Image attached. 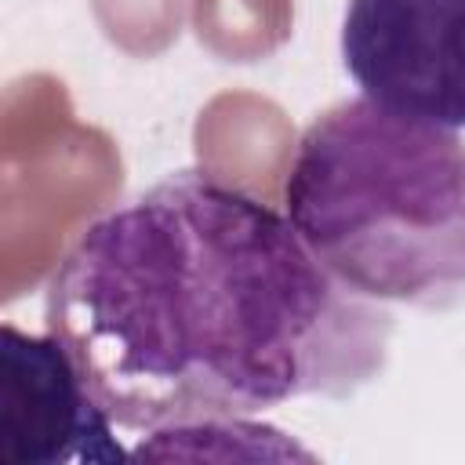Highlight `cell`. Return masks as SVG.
Instances as JSON below:
<instances>
[{"instance_id": "7a4b0ae2", "label": "cell", "mask_w": 465, "mask_h": 465, "mask_svg": "<svg viewBox=\"0 0 465 465\" xmlns=\"http://www.w3.org/2000/svg\"><path fill=\"white\" fill-rule=\"evenodd\" d=\"M287 218L323 269L371 302L465 298V138L371 98L323 109L283 178Z\"/></svg>"}, {"instance_id": "3957f363", "label": "cell", "mask_w": 465, "mask_h": 465, "mask_svg": "<svg viewBox=\"0 0 465 465\" xmlns=\"http://www.w3.org/2000/svg\"><path fill=\"white\" fill-rule=\"evenodd\" d=\"M341 65L363 98L465 127V0H349Z\"/></svg>"}, {"instance_id": "277c9868", "label": "cell", "mask_w": 465, "mask_h": 465, "mask_svg": "<svg viewBox=\"0 0 465 465\" xmlns=\"http://www.w3.org/2000/svg\"><path fill=\"white\" fill-rule=\"evenodd\" d=\"M109 411L91 392L58 334L0 327V461L105 465L124 461Z\"/></svg>"}, {"instance_id": "6da1fadb", "label": "cell", "mask_w": 465, "mask_h": 465, "mask_svg": "<svg viewBox=\"0 0 465 465\" xmlns=\"http://www.w3.org/2000/svg\"><path fill=\"white\" fill-rule=\"evenodd\" d=\"M44 312L120 429L345 400L385 371L392 338L389 309L334 280L287 214L207 171L91 222Z\"/></svg>"}]
</instances>
